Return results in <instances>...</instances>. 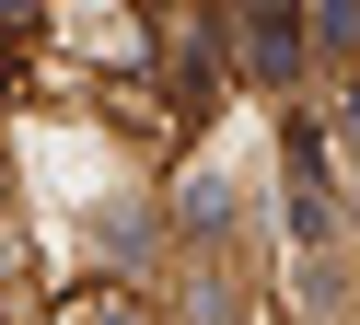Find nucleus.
<instances>
[{"label":"nucleus","mask_w":360,"mask_h":325,"mask_svg":"<svg viewBox=\"0 0 360 325\" xmlns=\"http://www.w3.org/2000/svg\"><path fill=\"white\" fill-rule=\"evenodd\" d=\"M70 325H128V314H94V302H82V314H70Z\"/></svg>","instance_id":"obj_2"},{"label":"nucleus","mask_w":360,"mask_h":325,"mask_svg":"<svg viewBox=\"0 0 360 325\" xmlns=\"http://www.w3.org/2000/svg\"><path fill=\"white\" fill-rule=\"evenodd\" d=\"M244 58H256V70H267V82H279V70H290V58H302V23H244Z\"/></svg>","instance_id":"obj_1"}]
</instances>
